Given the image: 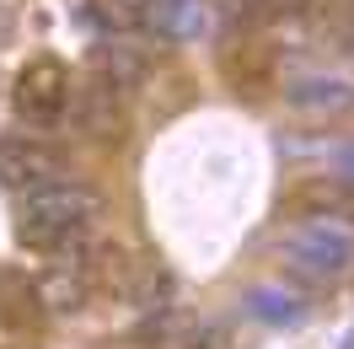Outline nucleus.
I'll return each mask as SVG.
<instances>
[{
  "label": "nucleus",
  "mask_w": 354,
  "mask_h": 349,
  "mask_svg": "<svg viewBox=\"0 0 354 349\" xmlns=\"http://www.w3.org/2000/svg\"><path fill=\"white\" fill-rule=\"evenodd\" d=\"M102 215V199L91 194L86 183H44V188H27L17 204V237L27 247H44L54 253L59 242H70L75 231H91V220Z\"/></svg>",
  "instance_id": "nucleus-1"
},
{
  "label": "nucleus",
  "mask_w": 354,
  "mask_h": 349,
  "mask_svg": "<svg viewBox=\"0 0 354 349\" xmlns=\"http://www.w3.org/2000/svg\"><path fill=\"white\" fill-rule=\"evenodd\" d=\"M285 258L306 280H344V274H354V226H344L338 215L301 220L295 231H285Z\"/></svg>",
  "instance_id": "nucleus-2"
},
{
  "label": "nucleus",
  "mask_w": 354,
  "mask_h": 349,
  "mask_svg": "<svg viewBox=\"0 0 354 349\" xmlns=\"http://www.w3.org/2000/svg\"><path fill=\"white\" fill-rule=\"evenodd\" d=\"M70 108V70L59 60H27L17 75V113L27 124H54Z\"/></svg>",
  "instance_id": "nucleus-3"
},
{
  "label": "nucleus",
  "mask_w": 354,
  "mask_h": 349,
  "mask_svg": "<svg viewBox=\"0 0 354 349\" xmlns=\"http://www.w3.org/2000/svg\"><path fill=\"white\" fill-rule=\"evenodd\" d=\"M65 167H59V156L48 151L44 140H32V134H11V140H0V183L6 188H44V183H59Z\"/></svg>",
  "instance_id": "nucleus-4"
},
{
  "label": "nucleus",
  "mask_w": 354,
  "mask_h": 349,
  "mask_svg": "<svg viewBox=\"0 0 354 349\" xmlns=\"http://www.w3.org/2000/svg\"><path fill=\"white\" fill-rule=\"evenodd\" d=\"M124 91L108 87V81H91V87L75 91V102H70V118H75V129L86 134V140H102V145H118L124 140V102H118Z\"/></svg>",
  "instance_id": "nucleus-5"
},
{
  "label": "nucleus",
  "mask_w": 354,
  "mask_h": 349,
  "mask_svg": "<svg viewBox=\"0 0 354 349\" xmlns=\"http://www.w3.org/2000/svg\"><path fill=\"white\" fill-rule=\"evenodd\" d=\"M242 312L263 328H301L306 323V301L295 290H285V285H252L242 296Z\"/></svg>",
  "instance_id": "nucleus-6"
},
{
  "label": "nucleus",
  "mask_w": 354,
  "mask_h": 349,
  "mask_svg": "<svg viewBox=\"0 0 354 349\" xmlns=\"http://www.w3.org/2000/svg\"><path fill=\"white\" fill-rule=\"evenodd\" d=\"M151 27L172 44H194L209 33V6L204 0H156L151 6Z\"/></svg>",
  "instance_id": "nucleus-7"
},
{
  "label": "nucleus",
  "mask_w": 354,
  "mask_h": 349,
  "mask_svg": "<svg viewBox=\"0 0 354 349\" xmlns=\"http://www.w3.org/2000/svg\"><path fill=\"white\" fill-rule=\"evenodd\" d=\"M285 102L295 113H338L354 102V87L338 81V75H301V81L285 87Z\"/></svg>",
  "instance_id": "nucleus-8"
},
{
  "label": "nucleus",
  "mask_w": 354,
  "mask_h": 349,
  "mask_svg": "<svg viewBox=\"0 0 354 349\" xmlns=\"http://www.w3.org/2000/svg\"><path fill=\"white\" fill-rule=\"evenodd\" d=\"M91 296V285L81 280V274H70V269H54L44 285H38V301L48 306V312H81Z\"/></svg>",
  "instance_id": "nucleus-9"
},
{
  "label": "nucleus",
  "mask_w": 354,
  "mask_h": 349,
  "mask_svg": "<svg viewBox=\"0 0 354 349\" xmlns=\"http://www.w3.org/2000/svg\"><path fill=\"white\" fill-rule=\"evenodd\" d=\"M91 70H97V81H108V87H118V91H129L140 75H145V65L134 60L129 48H97L91 54Z\"/></svg>",
  "instance_id": "nucleus-10"
},
{
  "label": "nucleus",
  "mask_w": 354,
  "mask_h": 349,
  "mask_svg": "<svg viewBox=\"0 0 354 349\" xmlns=\"http://www.w3.org/2000/svg\"><path fill=\"white\" fill-rule=\"evenodd\" d=\"M151 6H156V0H102V17H108V27L129 33V27L151 22Z\"/></svg>",
  "instance_id": "nucleus-11"
},
{
  "label": "nucleus",
  "mask_w": 354,
  "mask_h": 349,
  "mask_svg": "<svg viewBox=\"0 0 354 349\" xmlns=\"http://www.w3.org/2000/svg\"><path fill=\"white\" fill-rule=\"evenodd\" d=\"M236 6H247V11H258V17H295L306 0H236Z\"/></svg>",
  "instance_id": "nucleus-12"
},
{
  "label": "nucleus",
  "mask_w": 354,
  "mask_h": 349,
  "mask_svg": "<svg viewBox=\"0 0 354 349\" xmlns=\"http://www.w3.org/2000/svg\"><path fill=\"white\" fill-rule=\"evenodd\" d=\"M221 344V328H199V333H188V349H215Z\"/></svg>",
  "instance_id": "nucleus-13"
},
{
  "label": "nucleus",
  "mask_w": 354,
  "mask_h": 349,
  "mask_svg": "<svg viewBox=\"0 0 354 349\" xmlns=\"http://www.w3.org/2000/svg\"><path fill=\"white\" fill-rule=\"evenodd\" d=\"M333 167H338V172H344V177L354 183V145H349V151H338V156H333Z\"/></svg>",
  "instance_id": "nucleus-14"
},
{
  "label": "nucleus",
  "mask_w": 354,
  "mask_h": 349,
  "mask_svg": "<svg viewBox=\"0 0 354 349\" xmlns=\"http://www.w3.org/2000/svg\"><path fill=\"white\" fill-rule=\"evenodd\" d=\"M344 349H354V333H349V339H344Z\"/></svg>",
  "instance_id": "nucleus-15"
}]
</instances>
